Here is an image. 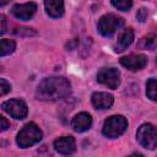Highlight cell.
<instances>
[{
  "mask_svg": "<svg viewBox=\"0 0 157 157\" xmlns=\"http://www.w3.org/2000/svg\"><path fill=\"white\" fill-rule=\"evenodd\" d=\"M71 91V85L65 77L43 78L36 90V97L40 101H59L65 98Z\"/></svg>",
  "mask_w": 157,
  "mask_h": 157,
  "instance_id": "cell-1",
  "label": "cell"
},
{
  "mask_svg": "<svg viewBox=\"0 0 157 157\" xmlns=\"http://www.w3.org/2000/svg\"><path fill=\"white\" fill-rule=\"evenodd\" d=\"M42 137H43V134H42L40 129L34 123H28L17 134L16 142L20 147L27 148V147H31V146L38 144L42 140Z\"/></svg>",
  "mask_w": 157,
  "mask_h": 157,
  "instance_id": "cell-2",
  "label": "cell"
},
{
  "mask_svg": "<svg viewBox=\"0 0 157 157\" xmlns=\"http://www.w3.org/2000/svg\"><path fill=\"white\" fill-rule=\"evenodd\" d=\"M126 128H128V120L123 115H113L104 121L102 132L104 136L109 139H115L121 134H124Z\"/></svg>",
  "mask_w": 157,
  "mask_h": 157,
  "instance_id": "cell-3",
  "label": "cell"
},
{
  "mask_svg": "<svg viewBox=\"0 0 157 157\" xmlns=\"http://www.w3.org/2000/svg\"><path fill=\"white\" fill-rule=\"evenodd\" d=\"M136 139L139 144L147 150L157 148V128L150 123L142 124L137 129Z\"/></svg>",
  "mask_w": 157,
  "mask_h": 157,
  "instance_id": "cell-4",
  "label": "cell"
},
{
  "mask_svg": "<svg viewBox=\"0 0 157 157\" xmlns=\"http://www.w3.org/2000/svg\"><path fill=\"white\" fill-rule=\"evenodd\" d=\"M124 23V20L114 13H107L102 16L98 21V32L104 37L113 36Z\"/></svg>",
  "mask_w": 157,
  "mask_h": 157,
  "instance_id": "cell-5",
  "label": "cell"
},
{
  "mask_svg": "<svg viewBox=\"0 0 157 157\" xmlns=\"http://www.w3.org/2000/svg\"><path fill=\"white\" fill-rule=\"evenodd\" d=\"M97 81L108 88L115 90L120 83V72L115 67H103L97 72Z\"/></svg>",
  "mask_w": 157,
  "mask_h": 157,
  "instance_id": "cell-6",
  "label": "cell"
},
{
  "mask_svg": "<svg viewBox=\"0 0 157 157\" xmlns=\"http://www.w3.org/2000/svg\"><path fill=\"white\" fill-rule=\"evenodd\" d=\"M1 108L15 119H23L28 114V107L21 99H9L1 104Z\"/></svg>",
  "mask_w": 157,
  "mask_h": 157,
  "instance_id": "cell-7",
  "label": "cell"
},
{
  "mask_svg": "<svg viewBox=\"0 0 157 157\" xmlns=\"http://www.w3.org/2000/svg\"><path fill=\"white\" fill-rule=\"evenodd\" d=\"M37 11V5L34 2H25V4H16L12 6V15L21 20V21H28L33 17V15Z\"/></svg>",
  "mask_w": 157,
  "mask_h": 157,
  "instance_id": "cell-8",
  "label": "cell"
},
{
  "mask_svg": "<svg viewBox=\"0 0 157 157\" xmlns=\"http://www.w3.org/2000/svg\"><path fill=\"white\" fill-rule=\"evenodd\" d=\"M120 64L130 71H137L146 66L147 58L144 54H131L128 56H123L120 59Z\"/></svg>",
  "mask_w": 157,
  "mask_h": 157,
  "instance_id": "cell-9",
  "label": "cell"
},
{
  "mask_svg": "<svg viewBox=\"0 0 157 157\" xmlns=\"http://www.w3.org/2000/svg\"><path fill=\"white\" fill-rule=\"evenodd\" d=\"M54 148L61 155H71L76 150V142L72 136H61L54 141Z\"/></svg>",
  "mask_w": 157,
  "mask_h": 157,
  "instance_id": "cell-10",
  "label": "cell"
},
{
  "mask_svg": "<svg viewBox=\"0 0 157 157\" xmlns=\"http://www.w3.org/2000/svg\"><path fill=\"white\" fill-rule=\"evenodd\" d=\"M91 125H92V117L86 112L76 114L71 120V128L77 132H83L88 130Z\"/></svg>",
  "mask_w": 157,
  "mask_h": 157,
  "instance_id": "cell-11",
  "label": "cell"
},
{
  "mask_svg": "<svg viewBox=\"0 0 157 157\" xmlns=\"http://www.w3.org/2000/svg\"><path fill=\"white\" fill-rule=\"evenodd\" d=\"M91 101L96 109H108L112 107L114 98L107 92H94L91 97Z\"/></svg>",
  "mask_w": 157,
  "mask_h": 157,
  "instance_id": "cell-12",
  "label": "cell"
},
{
  "mask_svg": "<svg viewBox=\"0 0 157 157\" xmlns=\"http://www.w3.org/2000/svg\"><path fill=\"white\" fill-rule=\"evenodd\" d=\"M132 40H134V29H132V28H126V29H124V31L119 34V37H118V39H117V43H115V45H114V50H115L117 53L124 52V50L132 43Z\"/></svg>",
  "mask_w": 157,
  "mask_h": 157,
  "instance_id": "cell-13",
  "label": "cell"
},
{
  "mask_svg": "<svg viewBox=\"0 0 157 157\" xmlns=\"http://www.w3.org/2000/svg\"><path fill=\"white\" fill-rule=\"evenodd\" d=\"M44 6L47 13L53 18H59L64 15V2L61 0H47Z\"/></svg>",
  "mask_w": 157,
  "mask_h": 157,
  "instance_id": "cell-14",
  "label": "cell"
},
{
  "mask_svg": "<svg viewBox=\"0 0 157 157\" xmlns=\"http://www.w3.org/2000/svg\"><path fill=\"white\" fill-rule=\"evenodd\" d=\"M146 94L151 101L157 102V78H150L146 82Z\"/></svg>",
  "mask_w": 157,
  "mask_h": 157,
  "instance_id": "cell-15",
  "label": "cell"
},
{
  "mask_svg": "<svg viewBox=\"0 0 157 157\" xmlns=\"http://www.w3.org/2000/svg\"><path fill=\"white\" fill-rule=\"evenodd\" d=\"M16 48V43L12 39H1V44H0V55L5 56L9 55L11 53H13Z\"/></svg>",
  "mask_w": 157,
  "mask_h": 157,
  "instance_id": "cell-16",
  "label": "cell"
},
{
  "mask_svg": "<svg viewBox=\"0 0 157 157\" xmlns=\"http://www.w3.org/2000/svg\"><path fill=\"white\" fill-rule=\"evenodd\" d=\"M144 43H145V48L147 49H151V50L157 49V28L150 32L144 38Z\"/></svg>",
  "mask_w": 157,
  "mask_h": 157,
  "instance_id": "cell-17",
  "label": "cell"
},
{
  "mask_svg": "<svg viewBox=\"0 0 157 157\" xmlns=\"http://www.w3.org/2000/svg\"><path fill=\"white\" fill-rule=\"evenodd\" d=\"M112 5L117 7L120 11H129L132 6V1L130 0H124V1H112Z\"/></svg>",
  "mask_w": 157,
  "mask_h": 157,
  "instance_id": "cell-18",
  "label": "cell"
},
{
  "mask_svg": "<svg viewBox=\"0 0 157 157\" xmlns=\"http://www.w3.org/2000/svg\"><path fill=\"white\" fill-rule=\"evenodd\" d=\"M13 33L16 34V36H20V37H31V36H37V32L36 31H33L32 28H25V27H22V28H15V31H13Z\"/></svg>",
  "mask_w": 157,
  "mask_h": 157,
  "instance_id": "cell-19",
  "label": "cell"
},
{
  "mask_svg": "<svg viewBox=\"0 0 157 157\" xmlns=\"http://www.w3.org/2000/svg\"><path fill=\"white\" fill-rule=\"evenodd\" d=\"M10 91H11V85L5 78H0V94L1 96H5Z\"/></svg>",
  "mask_w": 157,
  "mask_h": 157,
  "instance_id": "cell-20",
  "label": "cell"
},
{
  "mask_svg": "<svg viewBox=\"0 0 157 157\" xmlns=\"http://www.w3.org/2000/svg\"><path fill=\"white\" fill-rule=\"evenodd\" d=\"M136 18H137L140 22H144V21L147 18V10H146L145 7H141V9L137 11V13H136Z\"/></svg>",
  "mask_w": 157,
  "mask_h": 157,
  "instance_id": "cell-21",
  "label": "cell"
},
{
  "mask_svg": "<svg viewBox=\"0 0 157 157\" xmlns=\"http://www.w3.org/2000/svg\"><path fill=\"white\" fill-rule=\"evenodd\" d=\"M7 128H10V123L7 121V119L5 117H0V130L5 131Z\"/></svg>",
  "mask_w": 157,
  "mask_h": 157,
  "instance_id": "cell-22",
  "label": "cell"
},
{
  "mask_svg": "<svg viewBox=\"0 0 157 157\" xmlns=\"http://www.w3.org/2000/svg\"><path fill=\"white\" fill-rule=\"evenodd\" d=\"M0 22H1V31H0V33L1 34H5V32H6V18H5V16L4 15H0Z\"/></svg>",
  "mask_w": 157,
  "mask_h": 157,
  "instance_id": "cell-23",
  "label": "cell"
},
{
  "mask_svg": "<svg viewBox=\"0 0 157 157\" xmlns=\"http://www.w3.org/2000/svg\"><path fill=\"white\" fill-rule=\"evenodd\" d=\"M129 157H144L141 153H139V152H134V153H131Z\"/></svg>",
  "mask_w": 157,
  "mask_h": 157,
  "instance_id": "cell-24",
  "label": "cell"
}]
</instances>
